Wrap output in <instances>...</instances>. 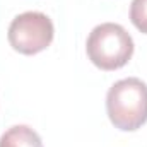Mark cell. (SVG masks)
I'll use <instances>...</instances> for the list:
<instances>
[{
  "label": "cell",
  "instance_id": "5",
  "mask_svg": "<svg viewBox=\"0 0 147 147\" xmlns=\"http://www.w3.org/2000/svg\"><path fill=\"white\" fill-rule=\"evenodd\" d=\"M130 21L140 33L147 34V0H132Z\"/></svg>",
  "mask_w": 147,
  "mask_h": 147
},
{
  "label": "cell",
  "instance_id": "2",
  "mask_svg": "<svg viewBox=\"0 0 147 147\" xmlns=\"http://www.w3.org/2000/svg\"><path fill=\"white\" fill-rule=\"evenodd\" d=\"M89 60L101 70H116L134 55V39L127 29L115 22L96 26L86 43Z\"/></svg>",
  "mask_w": 147,
  "mask_h": 147
},
{
  "label": "cell",
  "instance_id": "3",
  "mask_svg": "<svg viewBox=\"0 0 147 147\" xmlns=\"http://www.w3.org/2000/svg\"><path fill=\"white\" fill-rule=\"evenodd\" d=\"M55 34L51 19L43 12H24L9 26V43L22 55H36L46 50Z\"/></svg>",
  "mask_w": 147,
  "mask_h": 147
},
{
  "label": "cell",
  "instance_id": "4",
  "mask_svg": "<svg viewBox=\"0 0 147 147\" xmlns=\"http://www.w3.org/2000/svg\"><path fill=\"white\" fill-rule=\"evenodd\" d=\"M0 147H43V142L31 127L14 125L0 137Z\"/></svg>",
  "mask_w": 147,
  "mask_h": 147
},
{
  "label": "cell",
  "instance_id": "1",
  "mask_svg": "<svg viewBox=\"0 0 147 147\" xmlns=\"http://www.w3.org/2000/svg\"><path fill=\"white\" fill-rule=\"evenodd\" d=\"M106 111L118 130H139L147 121V84L137 77L115 82L106 96Z\"/></svg>",
  "mask_w": 147,
  "mask_h": 147
}]
</instances>
